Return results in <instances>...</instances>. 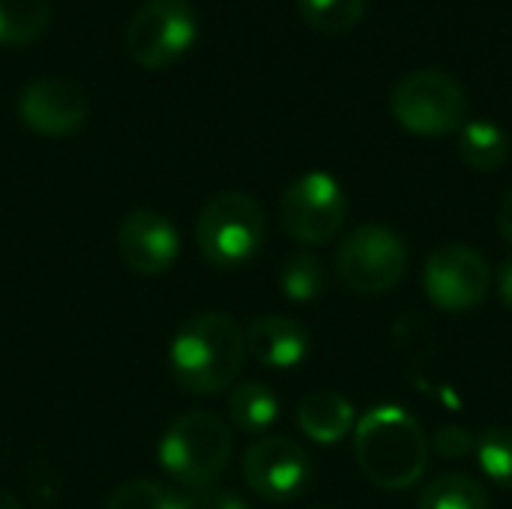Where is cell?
Instances as JSON below:
<instances>
[{"label": "cell", "mask_w": 512, "mask_h": 509, "mask_svg": "<svg viewBox=\"0 0 512 509\" xmlns=\"http://www.w3.org/2000/svg\"><path fill=\"white\" fill-rule=\"evenodd\" d=\"M183 504L186 509H249V504L243 498H237L234 492L213 489V486L192 489L189 495H183Z\"/></svg>", "instance_id": "603a6c76"}, {"label": "cell", "mask_w": 512, "mask_h": 509, "mask_svg": "<svg viewBox=\"0 0 512 509\" xmlns=\"http://www.w3.org/2000/svg\"><path fill=\"white\" fill-rule=\"evenodd\" d=\"M231 450L234 438L222 417L210 411H189L165 429L159 441V465L174 483L204 489L228 468Z\"/></svg>", "instance_id": "3957f363"}, {"label": "cell", "mask_w": 512, "mask_h": 509, "mask_svg": "<svg viewBox=\"0 0 512 509\" xmlns=\"http://www.w3.org/2000/svg\"><path fill=\"white\" fill-rule=\"evenodd\" d=\"M408 249L387 225H360L336 249L339 279L354 294H387L405 276Z\"/></svg>", "instance_id": "8992f818"}, {"label": "cell", "mask_w": 512, "mask_h": 509, "mask_svg": "<svg viewBox=\"0 0 512 509\" xmlns=\"http://www.w3.org/2000/svg\"><path fill=\"white\" fill-rule=\"evenodd\" d=\"M267 216L255 195L249 192H219L213 195L195 222V243L207 264L219 270L243 267L255 258L264 243Z\"/></svg>", "instance_id": "277c9868"}, {"label": "cell", "mask_w": 512, "mask_h": 509, "mask_svg": "<svg viewBox=\"0 0 512 509\" xmlns=\"http://www.w3.org/2000/svg\"><path fill=\"white\" fill-rule=\"evenodd\" d=\"M471 447H474V438L462 426H444L435 435V453L444 459H462Z\"/></svg>", "instance_id": "cb8c5ba5"}, {"label": "cell", "mask_w": 512, "mask_h": 509, "mask_svg": "<svg viewBox=\"0 0 512 509\" xmlns=\"http://www.w3.org/2000/svg\"><path fill=\"white\" fill-rule=\"evenodd\" d=\"M312 477V462L309 453L282 435H267L258 438L246 453H243V480L246 486L270 501V504H285L303 495Z\"/></svg>", "instance_id": "30bf717a"}, {"label": "cell", "mask_w": 512, "mask_h": 509, "mask_svg": "<svg viewBox=\"0 0 512 509\" xmlns=\"http://www.w3.org/2000/svg\"><path fill=\"white\" fill-rule=\"evenodd\" d=\"M117 255L132 273L159 276L177 261L180 234L168 216L156 210H132L117 228Z\"/></svg>", "instance_id": "7c38bea8"}, {"label": "cell", "mask_w": 512, "mask_h": 509, "mask_svg": "<svg viewBox=\"0 0 512 509\" xmlns=\"http://www.w3.org/2000/svg\"><path fill=\"white\" fill-rule=\"evenodd\" d=\"M279 285H282V294L294 303H309L315 300L324 285H327V276H324V267L315 255H306V252H297L291 255L282 270H279Z\"/></svg>", "instance_id": "ffe728a7"}, {"label": "cell", "mask_w": 512, "mask_h": 509, "mask_svg": "<svg viewBox=\"0 0 512 509\" xmlns=\"http://www.w3.org/2000/svg\"><path fill=\"white\" fill-rule=\"evenodd\" d=\"M246 354V333L231 315L201 312L171 339L168 369L177 387L198 396H213L237 381Z\"/></svg>", "instance_id": "6da1fadb"}, {"label": "cell", "mask_w": 512, "mask_h": 509, "mask_svg": "<svg viewBox=\"0 0 512 509\" xmlns=\"http://www.w3.org/2000/svg\"><path fill=\"white\" fill-rule=\"evenodd\" d=\"M390 111L402 129L423 138L459 132L468 114V93L444 69H414L390 90Z\"/></svg>", "instance_id": "5b68a950"}, {"label": "cell", "mask_w": 512, "mask_h": 509, "mask_svg": "<svg viewBox=\"0 0 512 509\" xmlns=\"http://www.w3.org/2000/svg\"><path fill=\"white\" fill-rule=\"evenodd\" d=\"M246 351L270 369H294L309 354V333L288 315H264L246 330Z\"/></svg>", "instance_id": "4fadbf2b"}, {"label": "cell", "mask_w": 512, "mask_h": 509, "mask_svg": "<svg viewBox=\"0 0 512 509\" xmlns=\"http://www.w3.org/2000/svg\"><path fill=\"white\" fill-rule=\"evenodd\" d=\"M498 294H501L504 306L512 312V258H507L498 270Z\"/></svg>", "instance_id": "d4e9b609"}, {"label": "cell", "mask_w": 512, "mask_h": 509, "mask_svg": "<svg viewBox=\"0 0 512 509\" xmlns=\"http://www.w3.org/2000/svg\"><path fill=\"white\" fill-rule=\"evenodd\" d=\"M459 156L474 171H498L510 156V135L495 120H465L459 129Z\"/></svg>", "instance_id": "9a60e30c"}, {"label": "cell", "mask_w": 512, "mask_h": 509, "mask_svg": "<svg viewBox=\"0 0 512 509\" xmlns=\"http://www.w3.org/2000/svg\"><path fill=\"white\" fill-rule=\"evenodd\" d=\"M18 117L36 135L63 138L78 132L81 123L87 120V96L75 81L45 75L21 90Z\"/></svg>", "instance_id": "8fae6325"}, {"label": "cell", "mask_w": 512, "mask_h": 509, "mask_svg": "<svg viewBox=\"0 0 512 509\" xmlns=\"http://www.w3.org/2000/svg\"><path fill=\"white\" fill-rule=\"evenodd\" d=\"M195 9L186 0H147L126 24V51L144 69H162L192 48Z\"/></svg>", "instance_id": "52a82bcc"}, {"label": "cell", "mask_w": 512, "mask_h": 509, "mask_svg": "<svg viewBox=\"0 0 512 509\" xmlns=\"http://www.w3.org/2000/svg\"><path fill=\"white\" fill-rule=\"evenodd\" d=\"M423 288L438 309L468 312L486 300L492 288V270L477 249L465 243H447L426 258Z\"/></svg>", "instance_id": "9c48e42d"}, {"label": "cell", "mask_w": 512, "mask_h": 509, "mask_svg": "<svg viewBox=\"0 0 512 509\" xmlns=\"http://www.w3.org/2000/svg\"><path fill=\"white\" fill-rule=\"evenodd\" d=\"M498 228H501V234L512 243V189L504 195V201L498 207Z\"/></svg>", "instance_id": "484cf974"}, {"label": "cell", "mask_w": 512, "mask_h": 509, "mask_svg": "<svg viewBox=\"0 0 512 509\" xmlns=\"http://www.w3.org/2000/svg\"><path fill=\"white\" fill-rule=\"evenodd\" d=\"M297 426L315 444H339L354 426V405L336 390H315L300 402Z\"/></svg>", "instance_id": "5bb4252c"}, {"label": "cell", "mask_w": 512, "mask_h": 509, "mask_svg": "<svg viewBox=\"0 0 512 509\" xmlns=\"http://www.w3.org/2000/svg\"><path fill=\"white\" fill-rule=\"evenodd\" d=\"M477 462L495 486L512 489V426H492L480 432Z\"/></svg>", "instance_id": "44dd1931"}, {"label": "cell", "mask_w": 512, "mask_h": 509, "mask_svg": "<svg viewBox=\"0 0 512 509\" xmlns=\"http://www.w3.org/2000/svg\"><path fill=\"white\" fill-rule=\"evenodd\" d=\"M417 509H489V495L468 474H441L426 483Z\"/></svg>", "instance_id": "ac0fdd59"}, {"label": "cell", "mask_w": 512, "mask_h": 509, "mask_svg": "<svg viewBox=\"0 0 512 509\" xmlns=\"http://www.w3.org/2000/svg\"><path fill=\"white\" fill-rule=\"evenodd\" d=\"M297 12L309 27L339 36L360 24L366 0H297Z\"/></svg>", "instance_id": "d6986e66"}, {"label": "cell", "mask_w": 512, "mask_h": 509, "mask_svg": "<svg viewBox=\"0 0 512 509\" xmlns=\"http://www.w3.org/2000/svg\"><path fill=\"white\" fill-rule=\"evenodd\" d=\"M354 456L369 483L387 492H405L420 483L429 462V444L408 411L381 405L360 417L354 429Z\"/></svg>", "instance_id": "7a4b0ae2"}, {"label": "cell", "mask_w": 512, "mask_h": 509, "mask_svg": "<svg viewBox=\"0 0 512 509\" xmlns=\"http://www.w3.org/2000/svg\"><path fill=\"white\" fill-rule=\"evenodd\" d=\"M348 216V198L336 177L327 171H309L297 177L279 201V219L291 240L321 246L339 234Z\"/></svg>", "instance_id": "ba28073f"}, {"label": "cell", "mask_w": 512, "mask_h": 509, "mask_svg": "<svg viewBox=\"0 0 512 509\" xmlns=\"http://www.w3.org/2000/svg\"><path fill=\"white\" fill-rule=\"evenodd\" d=\"M105 509H186L183 495L156 480H129L117 486Z\"/></svg>", "instance_id": "7402d4cb"}, {"label": "cell", "mask_w": 512, "mask_h": 509, "mask_svg": "<svg viewBox=\"0 0 512 509\" xmlns=\"http://www.w3.org/2000/svg\"><path fill=\"white\" fill-rule=\"evenodd\" d=\"M228 414H231V423L240 432L261 435V432H267L276 423V417H279V399H276V393L267 384L246 381V384H240V387L231 390Z\"/></svg>", "instance_id": "2e32d148"}, {"label": "cell", "mask_w": 512, "mask_h": 509, "mask_svg": "<svg viewBox=\"0 0 512 509\" xmlns=\"http://www.w3.org/2000/svg\"><path fill=\"white\" fill-rule=\"evenodd\" d=\"M0 509H21V504L6 489H0Z\"/></svg>", "instance_id": "4316f807"}, {"label": "cell", "mask_w": 512, "mask_h": 509, "mask_svg": "<svg viewBox=\"0 0 512 509\" xmlns=\"http://www.w3.org/2000/svg\"><path fill=\"white\" fill-rule=\"evenodd\" d=\"M51 24V0H0V45H27Z\"/></svg>", "instance_id": "e0dca14e"}]
</instances>
